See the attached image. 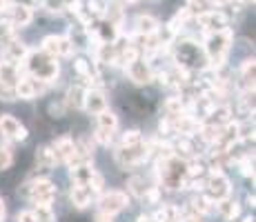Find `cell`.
<instances>
[{
    "mask_svg": "<svg viewBox=\"0 0 256 222\" xmlns=\"http://www.w3.org/2000/svg\"><path fill=\"white\" fill-rule=\"evenodd\" d=\"M165 113L167 116H176V113H183L185 111V100L180 96H172L165 100Z\"/></svg>",
    "mask_w": 256,
    "mask_h": 222,
    "instance_id": "obj_26",
    "label": "cell"
},
{
    "mask_svg": "<svg viewBox=\"0 0 256 222\" xmlns=\"http://www.w3.org/2000/svg\"><path fill=\"white\" fill-rule=\"evenodd\" d=\"M58 44H60V36H47L42 38L40 49L52 58H58Z\"/></svg>",
    "mask_w": 256,
    "mask_h": 222,
    "instance_id": "obj_27",
    "label": "cell"
},
{
    "mask_svg": "<svg viewBox=\"0 0 256 222\" xmlns=\"http://www.w3.org/2000/svg\"><path fill=\"white\" fill-rule=\"evenodd\" d=\"M216 211L220 214V218L223 220L234 222L240 216V205L238 202H234V200H230V198H223V200L216 202Z\"/></svg>",
    "mask_w": 256,
    "mask_h": 222,
    "instance_id": "obj_19",
    "label": "cell"
},
{
    "mask_svg": "<svg viewBox=\"0 0 256 222\" xmlns=\"http://www.w3.org/2000/svg\"><path fill=\"white\" fill-rule=\"evenodd\" d=\"M82 109H87L90 113H100L102 109H107V98H105V91L98 87H87L85 91V105Z\"/></svg>",
    "mask_w": 256,
    "mask_h": 222,
    "instance_id": "obj_14",
    "label": "cell"
},
{
    "mask_svg": "<svg viewBox=\"0 0 256 222\" xmlns=\"http://www.w3.org/2000/svg\"><path fill=\"white\" fill-rule=\"evenodd\" d=\"M2 218H4V200L0 198V220H2Z\"/></svg>",
    "mask_w": 256,
    "mask_h": 222,
    "instance_id": "obj_41",
    "label": "cell"
},
{
    "mask_svg": "<svg viewBox=\"0 0 256 222\" xmlns=\"http://www.w3.org/2000/svg\"><path fill=\"white\" fill-rule=\"evenodd\" d=\"M130 207V196L125 191H107V194H100L98 198V209L105 211V214H120Z\"/></svg>",
    "mask_w": 256,
    "mask_h": 222,
    "instance_id": "obj_5",
    "label": "cell"
},
{
    "mask_svg": "<svg viewBox=\"0 0 256 222\" xmlns=\"http://www.w3.org/2000/svg\"><path fill=\"white\" fill-rule=\"evenodd\" d=\"M54 154H56V160L58 162H65L67 167L72 165H78V156H76V140L70 136H60L54 140L52 145Z\"/></svg>",
    "mask_w": 256,
    "mask_h": 222,
    "instance_id": "obj_8",
    "label": "cell"
},
{
    "mask_svg": "<svg viewBox=\"0 0 256 222\" xmlns=\"http://www.w3.org/2000/svg\"><path fill=\"white\" fill-rule=\"evenodd\" d=\"M85 91H87V87L85 85H72L70 89H67V93H65V107L67 109H82V105H85Z\"/></svg>",
    "mask_w": 256,
    "mask_h": 222,
    "instance_id": "obj_16",
    "label": "cell"
},
{
    "mask_svg": "<svg viewBox=\"0 0 256 222\" xmlns=\"http://www.w3.org/2000/svg\"><path fill=\"white\" fill-rule=\"evenodd\" d=\"M32 2H38V4H45L47 0H32Z\"/></svg>",
    "mask_w": 256,
    "mask_h": 222,
    "instance_id": "obj_43",
    "label": "cell"
},
{
    "mask_svg": "<svg viewBox=\"0 0 256 222\" xmlns=\"http://www.w3.org/2000/svg\"><path fill=\"white\" fill-rule=\"evenodd\" d=\"M74 51H76V47L67 40V36H60V44H58V58H70V56H74Z\"/></svg>",
    "mask_w": 256,
    "mask_h": 222,
    "instance_id": "obj_35",
    "label": "cell"
},
{
    "mask_svg": "<svg viewBox=\"0 0 256 222\" xmlns=\"http://www.w3.org/2000/svg\"><path fill=\"white\" fill-rule=\"evenodd\" d=\"M96 118H98V127H102V129H110V131H116V127H118V116H116L114 111L102 109L100 113H96Z\"/></svg>",
    "mask_w": 256,
    "mask_h": 222,
    "instance_id": "obj_24",
    "label": "cell"
},
{
    "mask_svg": "<svg viewBox=\"0 0 256 222\" xmlns=\"http://www.w3.org/2000/svg\"><path fill=\"white\" fill-rule=\"evenodd\" d=\"M232 42H234V33L230 27L220 29V31H210L205 33V42H203V53L210 62V69H220L225 67L228 62V53L232 49Z\"/></svg>",
    "mask_w": 256,
    "mask_h": 222,
    "instance_id": "obj_1",
    "label": "cell"
},
{
    "mask_svg": "<svg viewBox=\"0 0 256 222\" xmlns=\"http://www.w3.org/2000/svg\"><path fill=\"white\" fill-rule=\"evenodd\" d=\"M85 11L90 13L92 18H102L105 16V2H102V0H87Z\"/></svg>",
    "mask_w": 256,
    "mask_h": 222,
    "instance_id": "obj_30",
    "label": "cell"
},
{
    "mask_svg": "<svg viewBox=\"0 0 256 222\" xmlns=\"http://www.w3.org/2000/svg\"><path fill=\"white\" fill-rule=\"evenodd\" d=\"M22 62H24V69H27V76L47 82V85H52V82L58 78V71H60V69H58L56 58L47 56L42 49L27 51V56H24Z\"/></svg>",
    "mask_w": 256,
    "mask_h": 222,
    "instance_id": "obj_2",
    "label": "cell"
},
{
    "mask_svg": "<svg viewBox=\"0 0 256 222\" xmlns=\"http://www.w3.org/2000/svg\"><path fill=\"white\" fill-rule=\"evenodd\" d=\"M158 27H160V22L156 18L147 16V13H140L134 20V33H140V36H152V33H156Z\"/></svg>",
    "mask_w": 256,
    "mask_h": 222,
    "instance_id": "obj_18",
    "label": "cell"
},
{
    "mask_svg": "<svg viewBox=\"0 0 256 222\" xmlns=\"http://www.w3.org/2000/svg\"><path fill=\"white\" fill-rule=\"evenodd\" d=\"M210 118L214 125L223 127V125H228L230 120H234V113L230 109V105H218V102H216V107H214V111H212Z\"/></svg>",
    "mask_w": 256,
    "mask_h": 222,
    "instance_id": "obj_21",
    "label": "cell"
},
{
    "mask_svg": "<svg viewBox=\"0 0 256 222\" xmlns=\"http://www.w3.org/2000/svg\"><path fill=\"white\" fill-rule=\"evenodd\" d=\"M147 187H150V185H147V180L142 176H132L130 180H127V191H130L134 198H138V200H142Z\"/></svg>",
    "mask_w": 256,
    "mask_h": 222,
    "instance_id": "obj_22",
    "label": "cell"
},
{
    "mask_svg": "<svg viewBox=\"0 0 256 222\" xmlns=\"http://www.w3.org/2000/svg\"><path fill=\"white\" fill-rule=\"evenodd\" d=\"M125 76L130 78L134 85H150L154 80V71H152L150 62L142 60V58H136L134 62L125 65Z\"/></svg>",
    "mask_w": 256,
    "mask_h": 222,
    "instance_id": "obj_12",
    "label": "cell"
},
{
    "mask_svg": "<svg viewBox=\"0 0 256 222\" xmlns=\"http://www.w3.org/2000/svg\"><path fill=\"white\" fill-rule=\"evenodd\" d=\"M94 171H96V169L92 167V160L78 162V165H72L70 167V178L74 180V185H87Z\"/></svg>",
    "mask_w": 256,
    "mask_h": 222,
    "instance_id": "obj_17",
    "label": "cell"
},
{
    "mask_svg": "<svg viewBox=\"0 0 256 222\" xmlns=\"http://www.w3.org/2000/svg\"><path fill=\"white\" fill-rule=\"evenodd\" d=\"M236 162H238L240 174H243L245 178H252V180H254V156L245 154L240 160H236Z\"/></svg>",
    "mask_w": 256,
    "mask_h": 222,
    "instance_id": "obj_29",
    "label": "cell"
},
{
    "mask_svg": "<svg viewBox=\"0 0 256 222\" xmlns=\"http://www.w3.org/2000/svg\"><path fill=\"white\" fill-rule=\"evenodd\" d=\"M203 194L210 196L214 202H218V200H223V198H230V194H232V185H230V180L225 178V174L210 176V180H205Z\"/></svg>",
    "mask_w": 256,
    "mask_h": 222,
    "instance_id": "obj_11",
    "label": "cell"
},
{
    "mask_svg": "<svg viewBox=\"0 0 256 222\" xmlns=\"http://www.w3.org/2000/svg\"><path fill=\"white\" fill-rule=\"evenodd\" d=\"M94 222H114V216H112V214H105V211H98L96 218H94Z\"/></svg>",
    "mask_w": 256,
    "mask_h": 222,
    "instance_id": "obj_40",
    "label": "cell"
},
{
    "mask_svg": "<svg viewBox=\"0 0 256 222\" xmlns=\"http://www.w3.org/2000/svg\"><path fill=\"white\" fill-rule=\"evenodd\" d=\"M152 156L150 142H138V145H130V147H118L114 151V158L120 169H134V167L142 165L147 158Z\"/></svg>",
    "mask_w": 256,
    "mask_h": 222,
    "instance_id": "obj_4",
    "label": "cell"
},
{
    "mask_svg": "<svg viewBox=\"0 0 256 222\" xmlns=\"http://www.w3.org/2000/svg\"><path fill=\"white\" fill-rule=\"evenodd\" d=\"M94 142H98L100 147H110L112 142H114V131L110 129H102V127H98L96 131H94Z\"/></svg>",
    "mask_w": 256,
    "mask_h": 222,
    "instance_id": "obj_28",
    "label": "cell"
},
{
    "mask_svg": "<svg viewBox=\"0 0 256 222\" xmlns=\"http://www.w3.org/2000/svg\"><path fill=\"white\" fill-rule=\"evenodd\" d=\"M172 147H174V151H176V156H194V142H192V138L190 136H178L174 142H172Z\"/></svg>",
    "mask_w": 256,
    "mask_h": 222,
    "instance_id": "obj_23",
    "label": "cell"
},
{
    "mask_svg": "<svg viewBox=\"0 0 256 222\" xmlns=\"http://www.w3.org/2000/svg\"><path fill=\"white\" fill-rule=\"evenodd\" d=\"M2 16H7V22L12 24L14 29H18V27H27V24H32L34 20V9L29 7V4H7L4 7V11H2Z\"/></svg>",
    "mask_w": 256,
    "mask_h": 222,
    "instance_id": "obj_9",
    "label": "cell"
},
{
    "mask_svg": "<svg viewBox=\"0 0 256 222\" xmlns=\"http://www.w3.org/2000/svg\"><path fill=\"white\" fill-rule=\"evenodd\" d=\"M70 198H72V205L76 209H87L94 200V194L87 185H74L72 191H70Z\"/></svg>",
    "mask_w": 256,
    "mask_h": 222,
    "instance_id": "obj_15",
    "label": "cell"
},
{
    "mask_svg": "<svg viewBox=\"0 0 256 222\" xmlns=\"http://www.w3.org/2000/svg\"><path fill=\"white\" fill-rule=\"evenodd\" d=\"M0 136L4 140H24L27 138V129H24V125H20V120H16L9 113H2L0 116Z\"/></svg>",
    "mask_w": 256,
    "mask_h": 222,
    "instance_id": "obj_13",
    "label": "cell"
},
{
    "mask_svg": "<svg viewBox=\"0 0 256 222\" xmlns=\"http://www.w3.org/2000/svg\"><path fill=\"white\" fill-rule=\"evenodd\" d=\"M47 87H49L47 82L36 80V78H32V76H22L20 80H16L14 91H16V98H20V100H34V98H38L40 93H45Z\"/></svg>",
    "mask_w": 256,
    "mask_h": 222,
    "instance_id": "obj_6",
    "label": "cell"
},
{
    "mask_svg": "<svg viewBox=\"0 0 256 222\" xmlns=\"http://www.w3.org/2000/svg\"><path fill=\"white\" fill-rule=\"evenodd\" d=\"M122 2H127V4H130V2H136V0H122Z\"/></svg>",
    "mask_w": 256,
    "mask_h": 222,
    "instance_id": "obj_44",
    "label": "cell"
},
{
    "mask_svg": "<svg viewBox=\"0 0 256 222\" xmlns=\"http://www.w3.org/2000/svg\"><path fill=\"white\" fill-rule=\"evenodd\" d=\"M27 44L16 40V38H7V40L2 42V49H0V58L2 60L0 62H7V65H20L24 60V56H27Z\"/></svg>",
    "mask_w": 256,
    "mask_h": 222,
    "instance_id": "obj_10",
    "label": "cell"
},
{
    "mask_svg": "<svg viewBox=\"0 0 256 222\" xmlns=\"http://www.w3.org/2000/svg\"><path fill=\"white\" fill-rule=\"evenodd\" d=\"M14 165V151L9 147H0V171L9 169Z\"/></svg>",
    "mask_w": 256,
    "mask_h": 222,
    "instance_id": "obj_34",
    "label": "cell"
},
{
    "mask_svg": "<svg viewBox=\"0 0 256 222\" xmlns=\"http://www.w3.org/2000/svg\"><path fill=\"white\" fill-rule=\"evenodd\" d=\"M138 142H142V133L138 129H130L122 133L120 138V145L122 147H130V145H138Z\"/></svg>",
    "mask_w": 256,
    "mask_h": 222,
    "instance_id": "obj_31",
    "label": "cell"
},
{
    "mask_svg": "<svg viewBox=\"0 0 256 222\" xmlns=\"http://www.w3.org/2000/svg\"><path fill=\"white\" fill-rule=\"evenodd\" d=\"M9 2H4V0H0V18H2V11H4V7H7Z\"/></svg>",
    "mask_w": 256,
    "mask_h": 222,
    "instance_id": "obj_42",
    "label": "cell"
},
{
    "mask_svg": "<svg viewBox=\"0 0 256 222\" xmlns=\"http://www.w3.org/2000/svg\"><path fill=\"white\" fill-rule=\"evenodd\" d=\"M18 194L24 196L27 200H32L34 205H52V202L56 200L58 189L52 180H47V178H38V180L22 185L20 189H18Z\"/></svg>",
    "mask_w": 256,
    "mask_h": 222,
    "instance_id": "obj_3",
    "label": "cell"
},
{
    "mask_svg": "<svg viewBox=\"0 0 256 222\" xmlns=\"http://www.w3.org/2000/svg\"><path fill=\"white\" fill-rule=\"evenodd\" d=\"M34 218H36V222H56V214H54L52 205H36L34 207Z\"/></svg>",
    "mask_w": 256,
    "mask_h": 222,
    "instance_id": "obj_25",
    "label": "cell"
},
{
    "mask_svg": "<svg viewBox=\"0 0 256 222\" xmlns=\"http://www.w3.org/2000/svg\"><path fill=\"white\" fill-rule=\"evenodd\" d=\"M196 22L200 24L203 33H210V31H220V29L228 27V16H225L220 9H205V11L196 13Z\"/></svg>",
    "mask_w": 256,
    "mask_h": 222,
    "instance_id": "obj_7",
    "label": "cell"
},
{
    "mask_svg": "<svg viewBox=\"0 0 256 222\" xmlns=\"http://www.w3.org/2000/svg\"><path fill=\"white\" fill-rule=\"evenodd\" d=\"M65 111H67L65 102H52V105H49V116H54V118H62Z\"/></svg>",
    "mask_w": 256,
    "mask_h": 222,
    "instance_id": "obj_37",
    "label": "cell"
},
{
    "mask_svg": "<svg viewBox=\"0 0 256 222\" xmlns=\"http://www.w3.org/2000/svg\"><path fill=\"white\" fill-rule=\"evenodd\" d=\"M158 131L160 133H172V120H170V116H163L160 118V122H158Z\"/></svg>",
    "mask_w": 256,
    "mask_h": 222,
    "instance_id": "obj_38",
    "label": "cell"
},
{
    "mask_svg": "<svg viewBox=\"0 0 256 222\" xmlns=\"http://www.w3.org/2000/svg\"><path fill=\"white\" fill-rule=\"evenodd\" d=\"M16 222H36V218H34V211H20V214L16 216Z\"/></svg>",
    "mask_w": 256,
    "mask_h": 222,
    "instance_id": "obj_39",
    "label": "cell"
},
{
    "mask_svg": "<svg viewBox=\"0 0 256 222\" xmlns=\"http://www.w3.org/2000/svg\"><path fill=\"white\" fill-rule=\"evenodd\" d=\"M154 2H156V0H154Z\"/></svg>",
    "mask_w": 256,
    "mask_h": 222,
    "instance_id": "obj_45",
    "label": "cell"
},
{
    "mask_svg": "<svg viewBox=\"0 0 256 222\" xmlns=\"http://www.w3.org/2000/svg\"><path fill=\"white\" fill-rule=\"evenodd\" d=\"M0 100H4V102L18 100V98H16V91H14V85H9V82H2V80H0Z\"/></svg>",
    "mask_w": 256,
    "mask_h": 222,
    "instance_id": "obj_33",
    "label": "cell"
},
{
    "mask_svg": "<svg viewBox=\"0 0 256 222\" xmlns=\"http://www.w3.org/2000/svg\"><path fill=\"white\" fill-rule=\"evenodd\" d=\"M87 187L92 189V194L96 196V194H102V187H105V180H102V176L98 174V171H94L92 178H90V182H87Z\"/></svg>",
    "mask_w": 256,
    "mask_h": 222,
    "instance_id": "obj_32",
    "label": "cell"
},
{
    "mask_svg": "<svg viewBox=\"0 0 256 222\" xmlns=\"http://www.w3.org/2000/svg\"><path fill=\"white\" fill-rule=\"evenodd\" d=\"M36 162H38V167H40L42 171H49V169H54V167L58 165L56 154H54V149L52 147H47V145H42V147H38L36 149Z\"/></svg>",
    "mask_w": 256,
    "mask_h": 222,
    "instance_id": "obj_20",
    "label": "cell"
},
{
    "mask_svg": "<svg viewBox=\"0 0 256 222\" xmlns=\"http://www.w3.org/2000/svg\"><path fill=\"white\" fill-rule=\"evenodd\" d=\"M160 194H163V189H160V187H147V191H145V196H142V200L150 202V205H158Z\"/></svg>",
    "mask_w": 256,
    "mask_h": 222,
    "instance_id": "obj_36",
    "label": "cell"
}]
</instances>
